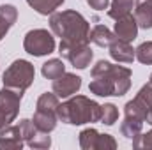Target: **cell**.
<instances>
[{
  "instance_id": "cell-19",
  "label": "cell",
  "mask_w": 152,
  "mask_h": 150,
  "mask_svg": "<svg viewBox=\"0 0 152 150\" xmlns=\"http://www.w3.org/2000/svg\"><path fill=\"white\" fill-rule=\"evenodd\" d=\"M133 7H134V0H112L110 11H108V16H110L112 20L124 18V16L131 14Z\"/></svg>"
},
{
  "instance_id": "cell-16",
  "label": "cell",
  "mask_w": 152,
  "mask_h": 150,
  "mask_svg": "<svg viewBox=\"0 0 152 150\" xmlns=\"http://www.w3.org/2000/svg\"><path fill=\"white\" fill-rule=\"evenodd\" d=\"M115 39H117L115 32H112L106 25H96V27L90 30V41H92L96 46L108 48Z\"/></svg>"
},
{
  "instance_id": "cell-22",
  "label": "cell",
  "mask_w": 152,
  "mask_h": 150,
  "mask_svg": "<svg viewBox=\"0 0 152 150\" xmlns=\"http://www.w3.org/2000/svg\"><path fill=\"white\" fill-rule=\"evenodd\" d=\"M97 138H99V133H97L94 127L83 129V131L80 133V147L83 150H96Z\"/></svg>"
},
{
  "instance_id": "cell-18",
  "label": "cell",
  "mask_w": 152,
  "mask_h": 150,
  "mask_svg": "<svg viewBox=\"0 0 152 150\" xmlns=\"http://www.w3.org/2000/svg\"><path fill=\"white\" fill-rule=\"evenodd\" d=\"M41 73H42L44 78H48V79H57L58 76H62L66 73V66H64V62L60 58H50L48 62L42 64Z\"/></svg>"
},
{
  "instance_id": "cell-7",
  "label": "cell",
  "mask_w": 152,
  "mask_h": 150,
  "mask_svg": "<svg viewBox=\"0 0 152 150\" xmlns=\"http://www.w3.org/2000/svg\"><path fill=\"white\" fill-rule=\"evenodd\" d=\"M21 97L23 94L21 92H16L12 88H7L4 87L0 90V111L2 115L7 118L9 124H12L20 113V104H21Z\"/></svg>"
},
{
  "instance_id": "cell-5",
  "label": "cell",
  "mask_w": 152,
  "mask_h": 150,
  "mask_svg": "<svg viewBox=\"0 0 152 150\" xmlns=\"http://www.w3.org/2000/svg\"><path fill=\"white\" fill-rule=\"evenodd\" d=\"M23 48L28 55L44 57V55H50L55 51V37L44 28H34L25 34Z\"/></svg>"
},
{
  "instance_id": "cell-23",
  "label": "cell",
  "mask_w": 152,
  "mask_h": 150,
  "mask_svg": "<svg viewBox=\"0 0 152 150\" xmlns=\"http://www.w3.org/2000/svg\"><path fill=\"white\" fill-rule=\"evenodd\" d=\"M117 120H118V110H117V106L112 104V103L103 104L101 106V118H99V122L104 124V125H113Z\"/></svg>"
},
{
  "instance_id": "cell-24",
  "label": "cell",
  "mask_w": 152,
  "mask_h": 150,
  "mask_svg": "<svg viewBox=\"0 0 152 150\" xmlns=\"http://www.w3.org/2000/svg\"><path fill=\"white\" fill-rule=\"evenodd\" d=\"M134 53H136L138 62H142V64H145V66H152V41L142 42V44L134 50Z\"/></svg>"
},
{
  "instance_id": "cell-29",
  "label": "cell",
  "mask_w": 152,
  "mask_h": 150,
  "mask_svg": "<svg viewBox=\"0 0 152 150\" xmlns=\"http://www.w3.org/2000/svg\"><path fill=\"white\" fill-rule=\"evenodd\" d=\"M87 4L96 11H104V9H108L110 0H87Z\"/></svg>"
},
{
  "instance_id": "cell-26",
  "label": "cell",
  "mask_w": 152,
  "mask_h": 150,
  "mask_svg": "<svg viewBox=\"0 0 152 150\" xmlns=\"http://www.w3.org/2000/svg\"><path fill=\"white\" fill-rule=\"evenodd\" d=\"M18 127H20V133H21V138L25 140V143H27L28 140H32V138L37 134V127H36L34 122L28 120V118H21L20 124H18Z\"/></svg>"
},
{
  "instance_id": "cell-12",
  "label": "cell",
  "mask_w": 152,
  "mask_h": 150,
  "mask_svg": "<svg viewBox=\"0 0 152 150\" xmlns=\"http://www.w3.org/2000/svg\"><path fill=\"white\" fill-rule=\"evenodd\" d=\"M134 20L138 28H152V0H134Z\"/></svg>"
},
{
  "instance_id": "cell-9",
  "label": "cell",
  "mask_w": 152,
  "mask_h": 150,
  "mask_svg": "<svg viewBox=\"0 0 152 150\" xmlns=\"http://www.w3.org/2000/svg\"><path fill=\"white\" fill-rule=\"evenodd\" d=\"M25 143V140L21 138L20 127L18 125H5L0 129V150L7 149V150H21Z\"/></svg>"
},
{
  "instance_id": "cell-20",
  "label": "cell",
  "mask_w": 152,
  "mask_h": 150,
  "mask_svg": "<svg viewBox=\"0 0 152 150\" xmlns=\"http://www.w3.org/2000/svg\"><path fill=\"white\" fill-rule=\"evenodd\" d=\"M143 111L145 115L152 110V83L149 81L147 85H143L140 90H138V94L134 95V99H133Z\"/></svg>"
},
{
  "instance_id": "cell-11",
  "label": "cell",
  "mask_w": 152,
  "mask_h": 150,
  "mask_svg": "<svg viewBox=\"0 0 152 150\" xmlns=\"http://www.w3.org/2000/svg\"><path fill=\"white\" fill-rule=\"evenodd\" d=\"M108 48H110V57L113 58L115 62H120V64H133V60L136 58L134 48H133L131 42H127V41L115 39Z\"/></svg>"
},
{
  "instance_id": "cell-32",
  "label": "cell",
  "mask_w": 152,
  "mask_h": 150,
  "mask_svg": "<svg viewBox=\"0 0 152 150\" xmlns=\"http://www.w3.org/2000/svg\"><path fill=\"white\" fill-rule=\"evenodd\" d=\"M149 81H151V83H152V74H151V79H149Z\"/></svg>"
},
{
  "instance_id": "cell-3",
  "label": "cell",
  "mask_w": 152,
  "mask_h": 150,
  "mask_svg": "<svg viewBox=\"0 0 152 150\" xmlns=\"http://www.w3.org/2000/svg\"><path fill=\"white\" fill-rule=\"evenodd\" d=\"M57 117L64 124L69 125H83V124H92L99 122L101 118V104L88 99L87 95H71L69 101L58 104Z\"/></svg>"
},
{
  "instance_id": "cell-17",
  "label": "cell",
  "mask_w": 152,
  "mask_h": 150,
  "mask_svg": "<svg viewBox=\"0 0 152 150\" xmlns=\"http://www.w3.org/2000/svg\"><path fill=\"white\" fill-rule=\"evenodd\" d=\"M27 4L42 16H48V14H53L62 4L64 0H27Z\"/></svg>"
},
{
  "instance_id": "cell-21",
  "label": "cell",
  "mask_w": 152,
  "mask_h": 150,
  "mask_svg": "<svg viewBox=\"0 0 152 150\" xmlns=\"http://www.w3.org/2000/svg\"><path fill=\"white\" fill-rule=\"evenodd\" d=\"M58 99H60V97H58L55 92H44V94L37 99V110L57 113V108H58V104H60Z\"/></svg>"
},
{
  "instance_id": "cell-25",
  "label": "cell",
  "mask_w": 152,
  "mask_h": 150,
  "mask_svg": "<svg viewBox=\"0 0 152 150\" xmlns=\"http://www.w3.org/2000/svg\"><path fill=\"white\" fill-rule=\"evenodd\" d=\"M50 133H42V131H37V134L27 141V145L30 149H39V150H44V149H50L51 147V138L48 136Z\"/></svg>"
},
{
  "instance_id": "cell-13",
  "label": "cell",
  "mask_w": 152,
  "mask_h": 150,
  "mask_svg": "<svg viewBox=\"0 0 152 150\" xmlns=\"http://www.w3.org/2000/svg\"><path fill=\"white\" fill-rule=\"evenodd\" d=\"M57 113L55 111H44V110H36L34 113V125L37 127V131H42V133H51L55 127H57Z\"/></svg>"
},
{
  "instance_id": "cell-6",
  "label": "cell",
  "mask_w": 152,
  "mask_h": 150,
  "mask_svg": "<svg viewBox=\"0 0 152 150\" xmlns=\"http://www.w3.org/2000/svg\"><path fill=\"white\" fill-rule=\"evenodd\" d=\"M58 53L71 62L75 69H87L94 58V51L88 44H67L60 41Z\"/></svg>"
},
{
  "instance_id": "cell-1",
  "label": "cell",
  "mask_w": 152,
  "mask_h": 150,
  "mask_svg": "<svg viewBox=\"0 0 152 150\" xmlns=\"http://www.w3.org/2000/svg\"><path fill=\"white\" fill-rule=\"evenodd\" d=\"M92 81L88 90L99 97H122L131 88V69L124 66H115L108 60H99L92 71Z\"/></svg>"
},
{
  "instance_id": "cell-15",
  "label": "cell",
  "mask_w": 152,
  "mask_h": 150,
  "mask_svg": "<svg viewBox=\"0 0 152 150\" xmlns=\"http://www.w3.org/2000/svg\"><path fill=\"white\" fill-rule=\"evenodd\" d=\"M120 133L122 136H126L127 140H131L133 143H136L143 133V122L142 120H136V118H129V117H124V122L120 124Z\"/></svg>"
},
{
  "instance_id": "cell-2",
  "label": "cell",
  "mask_w": 152,
  "mask_h": 150,
  "mask_svg": "<svg viewBox=\"0 0 152 150\" xmlns=\"http://www.w3.org/2000/svg\"><path fill=\"white\" fill-rule=\"evenodd\" d=\"M50 28L67 44H88L90 42V23L81 12L75 9L58 11L50 14Z\"/></svg>"
},
{
  "instance_id": "cell-4",
  "label": "cell",
  "mask_w": 152,
  "mask_h": 150,
  "mask_svg": "<svg viewBox=\"0 0 152 150\" xmlns=\"http://www.w3.org/2000/svg\"><path fill=\"white\" fill-rule=\"evenodd\" d=\"M36 79V69L34 66L28 62V60H14L2 76V81H4V87L7 88H12L16 92H25Z\"/></svg>"
},
{
  "instance_id": "cell-30",
  "label": "cell",
  "mask_w": 152,
  "mask_h": 150,
  "mask_svg": "<svg viewBox=\"0 0 152 150\" xmlns=\"http://www.w3.org/2000/svg\"><path fill=\"white\" fill-rule=\"evenodd\" d=\"M5 125H9V122H7V118L2 115V111H0V129H2V127H5Z\"/></svg>"
},
{
  "instance_id": "cell-31",
  "label": "cell",
  "mask_w": 152,
  "mask_h": 150,
  "mask_svg": "<svg viewBox=\"0 0 152 150\" xmlns=\"http://www.w3.org/2000/svg\"><path fill=\"white\" fill-rule=\"evenodd\" d=\"M145 122H147V124H151L152 125V110L149 113H147V118H145Z\"/></svg>"
},
{
  "instance_id": "cell-28",
  "label": "cell",
  "mask_w": 152,
  "mask_h": 150,
  "mask_svg": "<svg viewBox=\"0 0 152 150\" xmlns=\"http://www.w3.org/2000/svg\"><path fill=\"white\" fill-rule=\"evenodd\" d=\"M134 149H152V129L147 133H142L140 140L136 143H133Z\"/></svg>"
},
{
  "instance_id": "cell-8",
  "label": "cell",
  "mask_w": 152,
  "mask_h": 150,
  "mask_svg": "<svg viewBox=\"0 0 152 150\" xmlns=\"http://www.w3.org/2000/svg\"><path fill=\"white\" fill-rule=\"evenodd\" d=\"M51 88H53V92L58 97L67 99V97L78 94V90L81 88V78L73 74V73H64L57 79H53V87Z\"/></svg>"
},
{
  "instance_id": "cell-10",
  "label": "cell",
  "mask_w": 152,
  "mask_h": 150,
  "mask_svg": "<svg viewBox=\"0 0 152 150\" xmlns=\"http://www.w3.org/2000/svg\"><path fill=\"white\" fill-rule=\"evenodd\" d=\"M115 36L117 39H122V41H134L138 36V23L134 20L133 14H127L124 18H118L115 20Z\"/></svg>"
},
{
  "instance_id": "cell-27",
  "label": "cell",
  "mask_w": 152,
  "mask_h": 150,
  "mask_svg": "<svg viewBox=\"0 0 152 150\" xmlns=\"http://www.w3.org/2000/svg\"><path fill=\"white\" fill-rule=\"evenodd\" d=\"M117 149V141L112 134H99L96 150H115Z\"/></svg>"
},
{
  "instance_id": "cell-14",
  "label": "cell",
  "mask_w": 152,
  "mask_h": 150,
  "mask_svg": "<svg viewBox=\"0 0 152 150\" xmlns=\"http://www.w3.org/2000/svg\"><path fill=\"white\" fill-rule=\"evenodd\" d=\"M16 20H18V9L14 5L11 4L0 5V41L5 37L9 28L16 23Z\"/></svg>"
}]
</instances>
